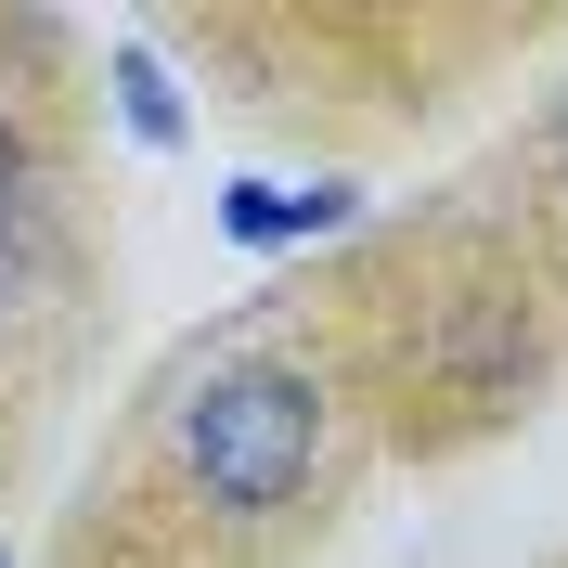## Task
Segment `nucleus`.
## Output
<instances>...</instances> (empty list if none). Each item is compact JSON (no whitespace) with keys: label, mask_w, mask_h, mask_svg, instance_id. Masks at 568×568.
<instances>
[{"label":"nucleus","mask_w":568,"mask_h":568,"mask_svg":"<svg viewBox=\"0 0 568 568\" xmlns=\"http://www.w3.org/2000/svg\"><path fill=\"white\" fill-rule=\"evenodd\" d=\"M542 142H556V181H568V91H556V130H542Z\"/></svg>","instance_id":"4"},{"label":"nucleus","mask_w":568,"mask_h":568,"mask_svg":"<svg viewBox=\"0 0 568 568\" xmlns=\"http://www.w3.org/2000/svg\"><path fill=\"white\" fill-rule=\"evenodd\" d=\"M116 116H130V142L142 155H181V130H194V116H181V78L155 65V52H142V39H116Z\"/></svg>","instance_id":"3"},{"label":"nucleus","mask_w":568,"mask_h":568,"mask_svg":"<svg viewBox=\"0 0 568 568\" xmlns=\"http://www.w3.org/2000/svg\"><path fill=\"white\" fill-rule=\"evenodd\" d=\"M181 465H194V491L233 504V517L297 504L311 465H323V388L297 362H233V375H207V388L181 400Z\"/></svg>","instance_id":"1"},{"label":"nucleus","mask_w":568,"mask_h":568,"mask_svg":"<svg viewBox=\"0 0 568 568\" xmlns=\"http://www.w3.org/2000/svg\"><path fill=\"white\" fill-rule=\"evenodd\" d=\"M362 220V181H220V233L233 246H311V233H349Z\"/></svg>","instance_id":"2"}]
</instances>
